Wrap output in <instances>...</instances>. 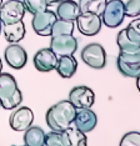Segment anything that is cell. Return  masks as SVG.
Returning <instances> with one entry per match:
<instances>
[{"label":"cell","instance_id":"6da1fadb","mask_svg":"<svg viewBox=\"0 0 140 146\" xmlns=\"http://www.w3.org/2000/svg\"><path fill=\"white\" fill-rule=\"evenodd\" d=\"M76 108L69 100H61L48 109L45 115L46 125L54 131H64L73 125Z\"/></svg>","mask_w":140,"mask_h":146},{"label":"cell","instance_id":"7a4b0ae2","mask_svg":"<svg viewBox=\"0 0 140 146\" xmlns=\"http://www.w3.org/2000/svg\"><path fill=\"white\" fill-rule=\"evenodd\" d=\"M23 101V94L15 78L9 72H0V106L5 110L16 109Z\"/></svg>","mask_w":140,"mask_h":146},{"label":"cell","instance_id":"3957f363","mask_svg":"<svg viewBox=\"0 0 140 146\" xmlns=\"http://www.w3.org/2000/svg\"><path fill=\"white\" fill-rule=\"evenodd\" d=\"M100 18H101L103 24L106 25L108 28L114 29L120 26L125 18L124 1L123 0H109V1H106L105 8Z\"/></svg>","mask_w":140,"mask_h":146},{"label":"cell","instance_id":"277c9868","mask_svg":"<svg viewBox=\"0 0 140 146\" xmlns=\"http://www.w3.org/2000/svg\"><path fill=\"white\" fill-rule=\"evenodd\" d=\"M81 60L91 69H104L106 65L105 49L98 42H91L81 50Z\"/></svg>","mask_w":140,"mask_h":146},{"label":"cell","instance_id":"5b68a950","mask_svg":"<svg viewBox=\"0 0 140 146\" xmlns=\"http://www.w3.org/2000/svg\"><path fill=\"white\" fill-rule=\"evenodd\" d=\"M24 3L20 0H8L0 6V21L3 24H13L23 20L25 15Z\"/></svg>","mask_w":140,"mask_h":146},{"label":"cell","instance_id":"8992f818","mask_svg":"<svg viewBox=\"0 0 140 146\" xmlns=\"http://www.w3.org/2000/svg\"><path fill=\"white\" fill-rule=\"evenodd\" d=\"M50 49L54 51V54L60 56L74 55L78 50V40L71 35H58L53 36L50 40Z\"/></svg>","mask_w":140,"mask_h":146},{"label":"cell","instance_id":"52a82bcc","mask_svg":"<svg viewBox=\"0 0 140 146\" xmlns=\"http://www.w3.org/2000/svg\"><path fill=\"white\" fill-rule=\"evenodd\" d=\"M69 101L76 109H91L95 102V94L88 86L79 85L70 90Z\"/></svg>","mask_w":140,"mask_h":146},{"label":"cell","instance_id":"ba28073f","mask_svg":"<svg viewBox=\"0 0 140 146\" xmlns=\"http://www.w3.org/2000/svg\"><path fill=\"white\" fill-rule=\"evenodd\" d=\"M75 21L78 30L86 36H94L99 34L103 25L100 15L93 14V13H80Z\"/></svg>","mask_w":140,"mask_h":146},{"label":"cell","instance_id":"9c48e42d","mask_svg":"<svg viewBox=\"0 0 140 146\" xmlns=\"http://www.w3.org/2000/svg\"><path fill=\"white\" fill-rule=\"evenodd\" d=\"M58 19V16L54 11L46 9L44 11L36 13L33 16L31 20V26L34 29V31L40 36H50L51 34V28L55 20Z\"/></svg>","mask_w":140,"mask_h":146},{"label":"cell","instance_id":"30bf717a","mask_svg":"<svg viewBox=\"0 0 140 146\" xmlns=\"http://www.w3.org/2000/svg\"><path fill=\"white\" fill-rule=\"evenodd\" d=\"M34 121V112L28 106H20L10 115L9 125L14 131L21 132L33 125Z\"/></svg>","mask_w":140,"mask_h":146},{"label":"cell","instance_id":"8fae6325","mask_svg":"<svg viewBox=\"0 0 140 146\" xmlns=\"http://www.w3.org/2000/svg\"><path fill=\"white\" fill-rule=\"evenodd\" d=\"M4 59L11 69L20 70L26 65L28 61V54L23 46L16 44H10L4 51Z\"/></svg>","mask_w":140,"mask_h":146},{"label":"cell","instance_id":"7c38bea8","mask_svg":"<svg viewBox=\"0 0 140 146\" xmlns=\"http://www.w3.org/2000/svg\"><path fill=\"white\" fill-rule=\"evenodd\" d=\"M58 56L54 54L51 49H40V50L34 55V66L38 71L49 72L55 70L56 64H58Z\"/></svg>","mask_w":140,"mask_h":146},{"label":"cell","instance_id":"4fadbf2b","mask_svg":"<svg viewBox=\"0 0 140 146\" xmlns=\"http://www.w3.org/2000/svg\"><path fill=\"white\" fill-rule=\"evenodd\" d=\"M73 124L78 130L88 134L95 129L98 124V116L91 109H76V115Z\"/></svg>","mask_w":140,"mask_h":146},{"label":"cell","instance_id":"5bb4252c","mask_svg":"<svg viewBox=\"0 0 140 146\" xmlns=\"http://www.w3.org/2000/svg\"><path fill=\"white\" fill-rule=\"evenodd\" d=\"M80 8L79 4L74 0H61L58 4L55 14L59 19H64V20H71L75 21L76 18L80 15Z\"/></svg>","mask_w":140,"mask_h":146},{"label":"cell","instance_id":"9a60e30c","mask_svg":"<svg viewBox=\"0 0 140 146\" xmlns=\"http://www.w3.org/2000/svg\"><path fill=\"white\" fill-rule=\"evenodd\" d=\"M78 69V61L74 58V55H66L60 56L58 59V64H56L55 70L63 79H70L74 76Z\"/></svg>","mask_w":140,"mask_h":146},{"label":"cell","instance_id":"2e32d148","mask_svg":"<svg viewBox=\"0 0 140 146\" xmlns=\"http://www.w3.org/2000/svg\"><path fill=\"white\" fill-rule=\"evenodd\" d=\"M3 33H4L5 40L10 44H16L21 41L25 36V25L23 20L13 24H3Z\"/></svg>","mask_w":140,"mask_h":146},{"label":"cell","instance_id":"e0dca14e","mask_svg":"<svg viewBox=\"0 0 140 146\" xmlns=\"http://www.w3.org/2000/svg\"><path fill=\"white\" fill-rule=\"evenodd\" d=\"M64 137V146H86L88 139L85 132L78 130L76 127H68L66 130L61 131Z\"/></svg>","mask_w":140,"mask_h":146},{"label":"cell","instance_id":"ac0fdd59","mask_svg":"<svg viewBox=\"0 0 140 146\" xmlns=\"http://www.w3.org/2000/svg\"><path fill=\"white\" fill-rule=\"evenodd\" d=\"M116 44L119 46V52H124V54H138L140 52V42L133 41L131 39H129L125 33V29L119 31L118 36H116Z\"/></svg>","mask_w":140,"mask_h":146},{"label":"cell","instance_id":"d6986e66","mask_svg":"<svg viewBox=\"0 0 140 146\" xmlns=\"http://www.w3.org/2000/svg\"><path fill=\"white\" fill-rule=\"evenodd\" d=\"M24 144L26 146H43L45 145V132L39 126H30L25 130Z\"/></svg>","mask_w":140,"mask_h":146},{"label":"cell","instance_id":"ffe728a7","mask_svg":"<svg viewBox=\"0 0 140 146\" xmlns=\"http://www.w3.org/2000/svg\"><path fill=\"white\" fill-rule=\"evenodd\" d=\"M75 23L71 20H64V19H56L53 24L51 34L50 36H58V35H71L74 33Z\"/></svg>","mask_w":140,"mask_h":146},{"label":"cell","instance_id":"44dd1931","mask_svg":"<svg viewBox=\"0 0 140 146\" xmlns=\"http://www.w3.org/2000/svg\"><path fill=\"white\" fill-rule=\"evenodd\" d=\"M108 0H79V8L81 13H93L101 15Z\"/></svg>","mask_w":140,"mask_h":146},{"label":"cell","instance_id":"7402d4cb","mask_svg":"<svg viewBox=\"0 0 140 146\" xmlns=\"http://www.w3.org/2000/svg\"><path fill=\"white\" fill-rule=\"evenodd\" d=\"M116 65H118V70L120 71V74L125 78L135 79L140 74V64H128V62H124L118 59Z\"/></svg>","mask_w":140,"mask_h":146},{"label":"cell","instance_id":"603a6c76","mask_svg":"<svg viewBox=\"0 0 140 146\" xmlns=\"http://www.w3.org/2000/svg\"><path fill=\"white\" fill-rule=\"evenodd\" d=\"M24 6H25V10L29 11L30 14H36V13L40 11H44L48 9V3L45 0H24Z\"/></svg>","mask_w":140,"mask_h":146},{"label":"cell","instance_id":"cb8c5ba5","mask_svg":"<svg viewBox=\"0 0 140 146\" xmlns=\"http://www.w3.org/2000/svg\"><path fill=\"white\" fill-rule=\"evenodd\" d=\"M125 33L133 41L140 42V19H134L130 21V24L125 28Z\"/></svg>","mask_w":140,"mask_h":146},{"label":"cell","instance_id":"d4e9b609","mask_svg":"<svg viewBox=\"0 0 140 146\" xmlns=\"http://www.w3.org/2000/svg\"><path fill=\"white\" fill-rule=\"evenodd\" d=\"M45 145L46 146H64L63 132L51 130L49 134H45Z\"/></svg>","mask_w":140,"mask_h":146},{"label":"cell","instance_id":"484cf974","mask_svg":"<svg viewBox=\"0 0 140 146\" xmlns=\"http://www.w3.org/2000/svg\"><path fill=\"white\" fill-rule=\"evenodd\" d=\"M125 16L129 18H138L140 16V0H128L124 3Z\"/></svg>","mask_w":140,"mask_h":146},{"label":"cell","instance_id":"4316f807","mask_svg":"<svg viewBox=\"0 0 140 146\" xmlns=\"http://www.w3.org/2000/svg\"><path fill=\"white\" fill-rule=\"evenodd\" d=\"M120 146H140V132L130 131L123 136L120 140Z\"/></svg>","mask_w":140,"mask_h":146},{"label":"cell","instance_id":"83f0119b","mask_svg":"<svg viewBox=\"0 0 140 146\" xmlns=\"http://www.w3.org/2000/svg\"><path fill=\"white\" fill-rule=\"evenodd\" d=\"M48 3V5H54V4H59L61 0H45Z\"/></svg>","mask_w":140,"mask_h":146},{"label":"cell","instance_id":"f1b7e54d","mask_svg":"<svg viewBox=\"0 0 140 146\" xmlns=\"http://www.w3.org/2000/svg\"><path fill=\"white\" fill-rule=\"evenodd\" d=\"M135 79H136V88H138V90L140 91V74L136 76Z\"/></svg>","mask_w":140,"mask_h":146},{"label":"cell","instance_id":"f546056e","mask_svg":"<svg viewBox=\"0 0 140 146\" xmlns=\"http://www.w3.org/2000/svg\"><path fill=\"white\" fill-rule=\"evenodd\" d=\"M3 71V61H1V59H0V72Z\"/></svg>","mask_w":140,"mask_h":146},{"label":"cell","instance_id":"4dcf8cb0","mask_svg":"<svg viewBox=\"0 0 140 146\" xmlns=\"http://www.w3.org/2000/svg\"><path fill=\"white\" fill-rule=\"evenodd\" d=\"M1 31H3V23L0 21V34H1Z\"/></svg>","mask_w":140,"mask_h":146},{"label":"cell","instance_id":"1f68e13d","mask_svg":"<svg viewBox=\"0 0 140 146\" xmlns=\"http://www.w3.org/2000/svg\"><path fill=\"white\" fill-rule=\"evenodd\" d=\"M3 5V0H0V6H1Z\"/></svg>","mask_w":140,"mask_h":146}]
</instances>
